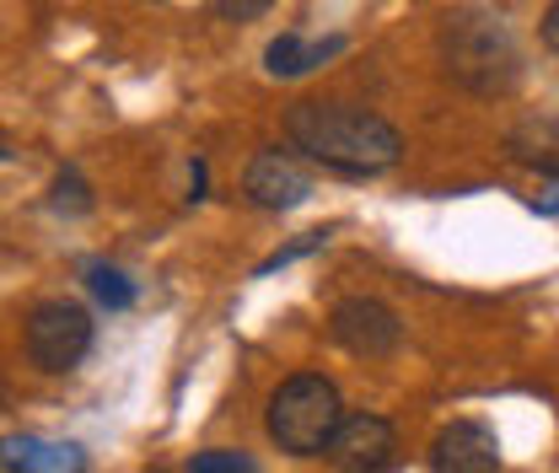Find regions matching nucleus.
Listing matches in <instances>:
<instances>
[{
  "label": "nucleus",
  "instance_id": "f257e3e1",
  "mask_svg": "<svg viewBox=\"0 0 559 473\" xmlns=\"http://www.w3.org/2000/svg\"><path fill=\"white\" fill-rule=\"evenodd\" d=\"M285 135L307 162H318L340 178H377V173L399 167V156H404L399 125H388L371 108H349V103H296L285 114Z\"/></svg>",
  "mask_w": 559,
  "mask_h": 473
},
{
  "label": "nucleus",
  "instance_id": "f03ea898",
  "mask_svg": "<svg viewBox=\"0 0 559 473\" xmlns=\"http://www.w3.org/2000/svg\"><path fill=\"white\" fill-rule=\"evenodd\" d=\"M441 66L474 97H511L522 81V44L500 11H447L441 16Z\"/></svg>",
  "mask_w": 559,
  "mask_h": 473
},
{
  "label": "nucleus",
  "instance_id": "7ed1b4c3",
  "mask_svg": "<svg viewBox=\"0 0 559 473\" xmlns=\"http://www.w3.org/2000/svg\"><path fill=\"white\" fill-rule=\"evenodd\" d=\"M345 419V404H340V388L318 371H301V377H285L270 399V436H275L280 452L290 458H318L329 452L334 430Z\"/></svg>",
  "mask_w": 559,
  "mask_h": 473
},
{
  "label": "nucleus",
  "instance_id": "20e7f679",
  "mask_svg": "<svg viewBox=\"0 0 559 473\" xmlns=\"http://www.w3.org/2000/svg\"><path fill=\"white\" fill-rule=\"evenodd\" d=\"M92 350V312L81 301H38L27 312V355L38 371H75Z\"/></svg>",
  "mask_w": 559,
  "mask_h": 473
},
{
  "label": "nucleus",
  "instance_id": "39448f33",
  "mask_svg": "<svg viewBox=\"0 0 559 473\" xmlns=\"http://www.w3.org/2000/svg\"><path fill=\"white\" fill-rule=\"evenodd\" d=\"M329 334H334L340 350L360 355V360H382V355L399 350L404 323H399V312H393L388 301H377V296H345V301L329 312Z\"/></svg>",
  "mask_w": 559,
  "mask_h": 473
},
{
  "label": "nucleus",
  "instance_id": "423d86ee",
  "mask_svg": "<svg viewBox=\"0 0 559 473\" xmlns=\"http://www.w3.org/2000/svg\"><path fill=\"white\" fill-rule=\"evenodd\" d=\"M323 458L340 473H388L399 458V436L382 414H345Z\"/></svg>",
  "mask_w": 559,
  "mask_h": 473
},
{
  "label": "nucleus",
  "instance_id": "0eeeda50",
  "mask_svg": "<svg viewBox=\"0 0 559 473\" xmlns=\"http://www.w3.org/2000/svg\"><path fill=\"white\" fill-rule=\"evenodd\" d=\"M242 194L259 204V210H296V204L312 200V173L290 156V151H259L242 173Z\"/></svg>",
  "mask_w": 559,
  "mask_h": 473
},
{
  "label": "nucleus",
  "instance_id": "6e6552de",
  "mask_svg": "<svg viewBox=\"0 0 559 473\" xmlns=\"http://www.w3.org/2000/svg\"><path fill=\"white\" fill-rule=\"evenodd\" d=\"M430 473H500V441L485 419H452L430 441Z\"/></svg>",
  "mask_w": 559,
  "mask_h": 473
},
{
  "label": "nucleus",
  "instance_id": "1a4fd4ad",
  "mask_svg": "<svg viewBox=\"0 0 559 473\" xmlns=\"http://www.w3.org/2000/svg\"><path fill=\"white\" fill-rule=\"evenodd\" d=\"M0 463L11 473H86V452L49 436H0Z\"/></svg>",
  "mask_w": 559,
  "mask_h": 473
},
{
  "label": "nucleus",
  "instance_id": "9d476101",
  "mask_svg": "<svg viewBox=\"0 0 559 473\" xmlns=\"http://www.w3.org/2000/svg\"><path fill=\"white\" fill-rule=\"evenodd\" d=\"M349 38L345 33H329V38H301V33H280L275 44L264 49V70L280 75V81H296V75H307V70L329 66L334 55H345Z\"/></svg>",
  "mask_w": 559,
  "mask_h": 473
},
{
  "label": "nucleus",
  "instance_id": "9b49d317",
  "mask_svg": "<svg viewBox=\"0 0 559 473\" xmlns=\"http://www.w3.org/2000/svg\"><path fill=\"white\" fill-rule=\"evenodd\" d=\"M506 151H511V162H527V167H538V173H549V184L559 178V119L555 114H533V119H522L511 140H506Z\"/></svg>",
  "mask_w": 559,
  "mask_h": 473
},
{
  "label": "nucleus",
  "instance_id": "f8f14e48",
  "mask_svg": "<svg viewBox=\"0 0 559 473\" xmlns=\"http://www.w3.org/2000/svg\"><path fill=\"white\" fill-rule=\"evenodd\" d=\"M86 291L108 307V312H124V307H135V280L124 270H114V264H86Z\"/></svg>",
  "mask_w": 559,
  "mask_h": 473
},
{
  "label": "nucleus",
  "instance_id": "ddd939ff",
  "mask_svg": "<svg viewBox=\"0 0 559 473\" xmlns=\"http://www.w3.org/2000/svg\"><path fill=\"white\" fill-rule=\"evenodd\" d=\"M329 237H334L329 226H323V232H301L296 243L275 248V253H270V259L259 264V274H275V270H285V264H296V259H307V253H318V248H329Z\"/></svg>",
  "mask_w": 559,
  "mask_h": 473
},
{
  "label": "nucleus",
  "instance_id": "4468645a",
  "mask_svg": "<svg viewBox=\"0 0 559 473\" xmlns=\"http://www.w3.org/2000/svg\"><path fill=\"white\" fill-rule=\"evenodd\" d=\"M55 210H60V215H86V210H92V189H86V178H81L75 167H66V173L55 178Z\"/></svg>",
  "mask_w": 559,
  "mask_h": 473
},
{
  "label": "nucleus",
  "instance_id": "2eb2a0df",
  "mask_svg": "<svg viewBox=\"0 0 559 473\" xmlns=\"http://www.w3.org/2000/svg\"><path fill=\"white\" fill-rule=\"evenodd\" d=\"M189 473H259V463H253L248 452H231V447H210V452H200V458L189 463Z\"/></svg>",
  "mask_w": 559,
  "mask_h": 473
},
{
  "label": "nucleus",
  "instance_id": "dca6fc26",
  "mask_svg": "<svg viewBox=\"0 0 559 473\" xmlns=\"http://www.w3.org/2000/svg\"><path fill=\"white\" fill-rule=\"evenodd\" d=\"M215 16H226V22H253V16H270V0H221Z\"/></svg>",
  "mask_w": 559,
  "mask_h": 473
},
{
  "label": "nucleus",
  "instance_id": "f3484780",
  "mask_svg": "<svg viewBox=\"0 0 559 473\" xmlns=\"http://www.w3.org/2000/svg\"><path fill=\"white\" fill-rule=\"evenodd\" d=\"M538 33H544V44L559 55V5H549V11H544V27H538Z\"/></svg>",
  "mask_w": 559,
  "mask_h": 473
},
{
  "label": "nucleus",
  "instance_id": "a211bd4d",
  "mask_svg": "<svg viewBox=\"0 0 559 473\" xmlns=\"http://www.w3.org/2000/svg\"><path fill=\"white\" fill-rule=\"evenodd\" d=\"M533 210H538V215H559V178L544 189V200H533Z\"/></svg>",
  "mask_w": 559,
  "mask_h": 473
},
{
  "label": "nucleus",
  "instance_id": "6ab92c4d",
  "mask_svg": "<svg viewBox=\"0 0 559 473\" xmlns=\"http://www.w3.org/2000/svg\"><path fill=\"white\" fill-rule=\"evenodd\" d=\"M205 184H210L205 162H194V167H189V189H194V194H189V200H205Z\"/></svg>",
  "mask_w": 559,
  "mask_h": 473
},
{
  "label": "nucleus",
  "instance_id": "aec40b11",
  "mask_svg": "<svg viewBox=\"0 0 559 473\" xmlns=\"http://www.w3.org/2000/svg\"><path fill=\"white\" fill-rule=\"evenodd\" d=\"M5 156H11V151H5V145H0V162H5Z\"/></svg>",
  "mask_w": 559,
  "mask_h": 473
}]
</instances>
